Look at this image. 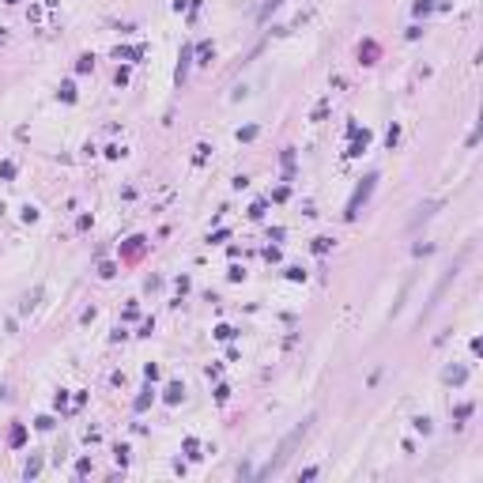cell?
I'll use <instances>...</instances> for the list:
<instances>
[{
    "instance_id": "7a4b0ae2",
    "label": "cell",
    "mask_w": 483,
    "mask_h": 483,
    "mask_svg": "<svg viewBox=\"0 0 483 483\" xmlns=\"http://www.w3.org/2000/svg\"><path fill=\"white\" fill-rule=\"evenodd\" d=\"M374 181H378V178H374V174H370V178H366V181H363V189H359V193H355V196H351V204H348V219H351V215H355V212H359V204H363V200H366V196H370V189H374Z\"/></svg>"
},
{
    "instance_id": "277c9868",
    "label": "cell",
    "mask_w": 483,
    "mask_h": 483,
    "mask_svg": "<svg viewBox=\"0 0 483 483\" xmlns=\"http://www.w3.org/2000/svg\"><path fill=\"white\" fill-rule=\"evenodd\" d=\"M185 68H189V45L181 49V64H178V79H185Z\"/></svg>"
},
{
    "instance_id": "3957f363",
    "label": "cell",
    "mask_w": 483,
    "mask_h": 483,
    "mask_svg": "<svg viewBox=\"0 0 483 483\" xmlns=\"http://www.w3.org/2000/svg\"><path fill=\"white\" fill-rule=\"evenodd\" d=\"M280 4H283V0H264V8H261V19H268V15H272V11L280 8Z\"/></svg>"
},
{
    "instance_id": "6da1fadb",
    "label": "cell",
    "mask_w": 483,
    "mask_h": 483,
    "mask_svg": "<svg viewBox=\"0 0 483 483\" xmlns=\"http://www.w3.org/2000/svg\"><path fill=\"white\" fill-rule=\"evenodd\" d=\"M314 419H317V416H306L302 423H298L295 431H291L287 438L280 442V450H276V457H272L268 465L261 468V480H268V476H276V472H280V468L287 465L291 457H295V450H298V446H302V438H306V434H310V427H314Z\"/></svg>"
}]
</instances>
